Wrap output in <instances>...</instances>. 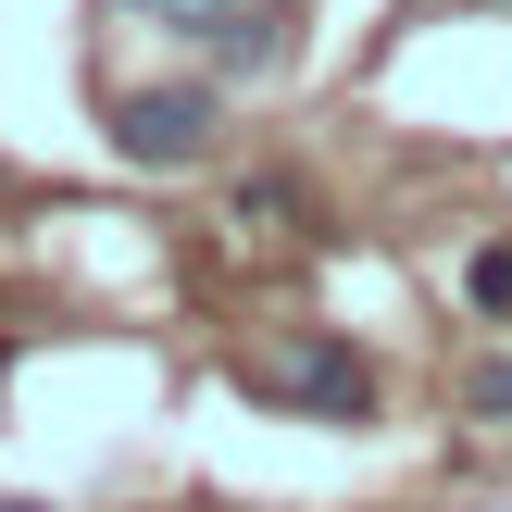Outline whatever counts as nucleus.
<instances>
[{
  "instance_id": "f257e3e1",
  "label": "nucleus",
  "mask_w": 512,
  "mask_h": 512,
  "mask_svg": "<svg viewBox=\"0 0 512 512\" xmlns=\"http://www.w3.org/2000/svg\"><path fill=\"white\" fill-rule=\"evenodd\" d=\"M113 150L125 163H200V150H213V100L200 88H138L113 113Z\"/></svg>"
},
{
  "instance_id": "f03ea898",
  "label": "nucleus",
  "mask_w": 512,
  "mask_h": 512,
  "mask_svg": "<svg viewBox=\"0 0 512 512\" xmlns=\"http://www.w3.org/2000/svg\"><path fill=\"white\" fill-rule=\"evenodd\" d=\"M263 388L313 400V413H363V400H375V363H363V350H338V338H288V350L263 363Z\"/></svg>"
},
{
  "instance_id": "7ed1b4c3",
  "label": "nucleus",
  "mask_w": 512,
  "mask_h": 512,
  "mask_svg": "<svg viewBox=\"0 0 512 512\" xmlns=\"http://www.w3.org/2000/svg\"><path fill=\"white\" fill-rule=\"evenodd\" d=\"M125 13H163V25H225V0H125Z\"/></svg>"
},
{
  "instance_id": "20e7f679",
  "label": "nucleus",
  "mask_w": 512,
  "mask_h": 512,
  "mask_svg": "<svg viewBox=\"0 0 512 512\" xmlns=\"http://www.w3.org/2000/svg\"><path fill=\"white\" fill-rule=\"evenodd\" d=\"M475 300H488V313L512 300V250H475Z\"/></svg>"
},
{
  "instance_id": "39448f33",
  "label": "nucleus",
  "mask_w": 512,
  "mask_h": 512,
  "mask_svg": "<svg viewBox=\"0 0 512 512\" xmlns=\"http://www.w3.org/2000/svg\"><path fill=\"white\" fill-rule=\"evenodd\" d=\"M475 400H488V413H512V363H500V375H475Z\"/></svg>"
},
{
  "instance_id": "423d86ee",
  "label": "nucleus",
  "mask_w": 512,
  "mask_h": 512,
  "mask_svg": "<svg viewBox=\"0 0 512 512\" xmlns=\"http://www.w3.org/2000/svg\"><path fill=\"white\" fill-rule=\"evenodd\" d=\"M0 512H50V500H0Z\"/></svg>"
}]
</instances>
